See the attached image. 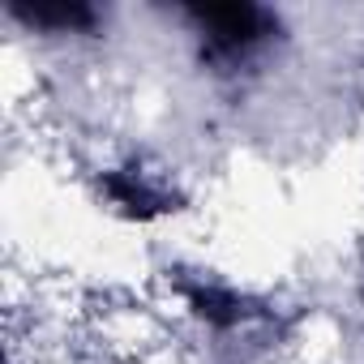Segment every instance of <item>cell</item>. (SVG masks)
Returning a JSON list of instances; mask_svg holds the SVG:
<instances>
[{"label":"cell","mask_w":364,"mask_h":364,"mask_svg":"<svg viewBox=\"0 0 364 364\" xmlns=\"http://www.w3.org/2000/svg\"><path fill=\"white\" fill-rule=\"evenodd\" d=\"M193 22L206 31L219 56H240L270 35V14L257 5H206V9H193Z\"/></svg>","instance_id":"obj_1"},{"label":"cell","mask_w":364,"mask_h":364,"mask_svg":"<svg viewBox=\"0 0 364 364\" xmlns=\"http://www.w3.org/2000/svg\"><path fill=\"white\" fill-rule=\"evenodd\" d=\"M185 296H189V304H193V313L198 317H206L210 326H236L240 317H245V300L236 296V291H228V287H215V283H189L185 287Z\"/></svg>","instance_id":"obj_2"},{"label":"cell","mask_w":364,"mask_h":364,"mask_svg":"<svg viewBox=\"0 0 364 364\" xmlns=\"http://www.w3.org/2000/svg\"><path fill=\"white\" fill-rule=\"evenodd\" d=\"M107 193H112L116 206H124L133 215H159V210H167V198L150 185L141 171H116L107 180Z\"/></svg>","instance_id":"obj_3"},{"label":"cell","mask_w":364,"mask_h":364,"mask_svg":"<svg viewBox=\"0 0 364 364\" xmlns=\"http://www.w3.org/2000/svg\"><path fill=\"white\" fill-rule=\"evenodd\" d=\"M18 14L35 26H56V31H86L95 22V9H86V5H31Z\"/></svg>","instance_id":"obj_4"}]
</instances>
